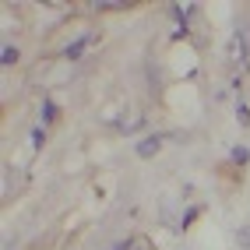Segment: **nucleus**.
I'll use <instances>...</instances> for the list:
<instances>
[{"label":"nucleus","instance_id":"1","mask_svg":"<svg viewBox=\"0 0 250 250\" xmlns=\"http://www.w3.org/2000/svg\"><path fill=\"white\" fill-rule=\"evenodd\" d=\"M162 141H166V138H159V134H155V138H141V141H138V155H141V159H152L159 148H162Z\"/></svg>","mask_w":250,"mask_h":250},{"label":"nucleus","instance_id":"2","mask_svg":"<svg viewBox=\"0 0 250 250\" xmlns=\"http://www.w3.org/2000/svg\"><path fill=\"white\" fill-rule=\"evenodd\" d=\"M85 46H88V36H81V39H78L74 46H67V49H63V53H67V57H78V53H81Z\"/></svg>","mask_w":250,"mask_h":250},{"label":"nucleus","instance_id":"3","mask_svg":"<svg viewBox=\"0 0 250 250\" xmlns=\"http://www.w3.org/2000/svg\"><path fill=\"white\" fill-rule=\"evenodd\" d=\"M124 7H130L127 0H120V4H92V11H124Z\"/></svg>","mask_w":250,"mask_h":250},{"label":"nucleus","instance_id":"4","mask_svg":"<svg viewBox=\"0 0 250 250\" xmlns=\"http://www.w3.org/2000/svg\"><path fill=\"white\" fill-rule=\"evenodd\" d=\"M236 243H240L243 250H250V226H243V229L236 232Z\"/></svg>","mask_w":250,"mask_h":250},{"label":"nucleus","instance_id":"5","mask_svg":"<svg viewBox=\"0 0 250 250\" xmlns=\"http://www.w3.org/2000/svg\"><path fill=\"white\" fill-rule=\"evenodd\" d=\"M14 60H18V49L7 46V49H4V63H14Z\"/></svg>","mask_w":250,"mask_h":250},{"label":"nucleus","instance_id":"6","mask_svg":"<svg viewBox=\"0 0 250 250\" xmlns=\"http://www.w3.org/2000/svg\"><path fill=\"white\" fill-rule=\"evenodd\" d=\"M232 159H236V162H247V148H232Z\"/></svg>","mask_w":250,"mask_h":250},{"label":"nucleus","instance_id":"7","mask_svg":"<svg viewBox=\"0 0 250 250\" xmlns=\"http://www.w3.org/2000/svg\"><path fill=\"white\" fill-rule=\"evenodd\" d=\"M236 113H240V124H250V113H247V106H236Z\"/></svg>","mask_w":250,"mask_h":250}]
</instances>
